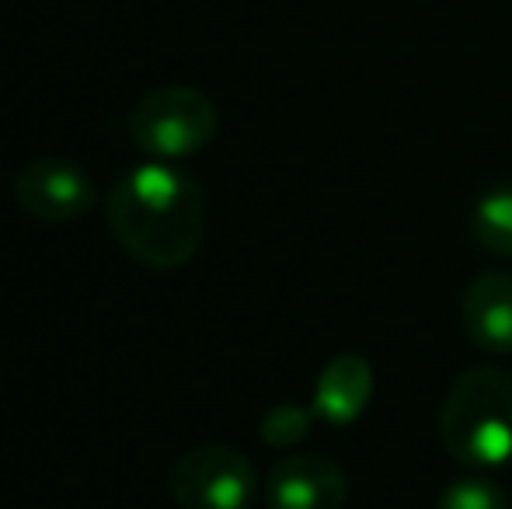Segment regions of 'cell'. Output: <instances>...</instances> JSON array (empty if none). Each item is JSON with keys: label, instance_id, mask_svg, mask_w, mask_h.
Returning <instances> with one entry per match:
<instances>
[{"label": "cell", "instance_id": "3", "mask_svg": "<svg viewBox=\"0 0 512 509\" xmlns=\"http://www.w3.org/2000/svg\"><path fill=\"white\" fill-rule=\"evenodd\" d=\"M220 116L203 91L168 84L143 95L129 112V140L157 161L192 157L216 136Z\"/></svg>", "mask_w": 512, "mask_h": 509}, {"label": "cell", "instance_id": "9", "mask_svg": "<svg viewBox=\"0 0 512 509\" xmlns=\"http://www.w3.org/2000/svg\"><path fill=\"white\" fill-rule=\"evenodd\" d=\"M471 231L485 252L512 255V182L495 185L474 203Z\"/></svg>", "mask_w": 512, "mask_h": 509}, {"label": "cell", "instance_id": "10", "mask_svg": "<svg viewBox=\"0 0 512 509\" xmlns=\"http://www.w3.org/2000/svg\"><path fill=\"white\" fill-rule=\"evenodd\" d=\"M436 509H512V503L499 482L485 475H467L446 485Z\"/></svg>", "mask_w": 512, "mask_h": 509}, {"label": "cell", "instance_id": "2", "mask_svg": "<svg viewBox=\"0 0 512 509\" xmlns=\"http://www.w3.org/2000/svg\"><path fill=\"white\" fill-rule=\"evenodd\" d=\"M439 436L450 457L467 468L512 464V374L502 367H471L446 391Z\"/></svg>", "mask_w": 512, "mask_h": 509}, {"label": "cell", "instance_id": "4", "mask_svg": "<svg viewBox=\"0 0 512 509\" xmlns=\"http://www.w3.org/2000/svg\"><path fill=\"white\" fill-rule=\"evenodd\" d=\"M258 492L251 461L234 447L206 443L178 457L171 496L182 509H248Z\"/></svg>", "mask_w": 512, "mask_h": 509}, {"label": "cell", "instance_id": "6", "mask_svg": "<svg viewBox=\"0 0 512 509\" xmlns=\"http://www.w3.org/2000/svg\"><path fill=\"white\" fill-rule=\"evenodd\" d=\"M349 478L324 454L283 457L265 478L269 509H342Z\"/></svg>", "mask_w": 512, "mask_h": 509}, {"label": "cell", "instance_id": "7", "mask_svg": "<svg viewBox=\"0 0 512 509\" xmlns=\"http://www.w3.org/2000/svg\"><path fill=\"white\" fill-rule=\"evenodd\" d=\"M460 321L474 346L488 353H512V272L488 269L474 276L460 300Z\"/></svg>", "mask_w": 512, "mask_h": 509}, {"label": "cell", "instance_id": "1", "mask_svg": "<svg viewBox=\"0 0 512 509\" xmlns=\"http://www.w3.org/2000/svg\"><path fill=\"white\" fill-rule=\"evenodd\" d=\"M105 217L126 255L150 269H178L192 262L206 238L203 189L168 161L126 171L108 192Z\"/></svg>", "mask_w": 512, "mask_h": 509}, {"label": "cell", "instance_id": "8", "mask_svg": "<svg viewBox=\"0 0 512 509\" xmlns=\"http://www.w3.org/2000/svg\"><path fill=\"white\" fill-rule=\"evenodd\" d=\"M373 398V367L363 356H335L314 384V415L328 426H349Z\"/></svg>", "mask_w": 512, "mask_h": 509}, {"label": "cell", "instance_id": "5", "mask_svg": "<svg viewBox=\"0 0 512 509\" xmlns=\"http://www.w3.org/2000/svg\"><path fill=\"white\" fill-rule=\"evenodd\" d=\"M14 199L28 217L70 224L95 206L98 189L81 164L67 157H35L14 178Z\"/></svg>", "mask_w": 512, "mask_h": 509}, {"label": "cell", "instance_id": "11", "mask_svg": "<svg viewBox=\"0 0 512 509\" xmlns=\"http://www.w3.org/2000/svg\"><path fill=\"white\" fill-rule=\"evenodd\" d=\"M307 426H310V412L297 405H279L262 419V440L272 443V447H290V443L304 440Z\"/></svg>", "mask_w": 512, "mask_h": 509}]
</instances>
